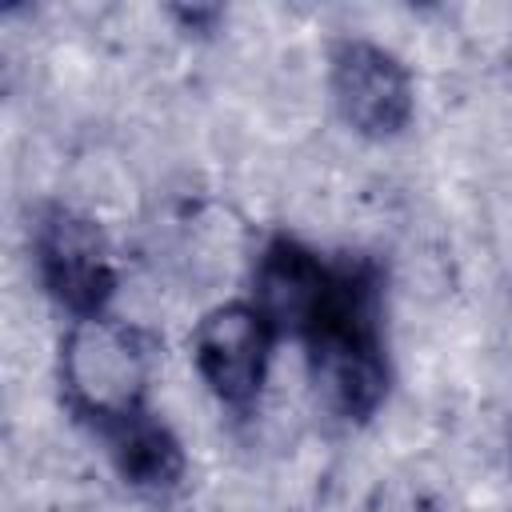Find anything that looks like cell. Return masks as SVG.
<instances>
[{
    "label": "cell",
    "mask_w": 512,
    "mask_h": 512,
    "mask_svg": "<svg viewBox=\"0 0 512 512\" xmlns=\"http://www.w3.org/2000/svg\"><path fill=\"white\" fill-rule=\"evenodd\" d=\"M148 356L128 324L80 316L64 336V388L72 404L96 420L120 424L140 412Z\"/></svg>",
    "instance_id": "6da1fadb"
},
{
    "label": "cell",
    "mask_w": 512,
    "mask_h": 512,
    "mask_svg": "<svg viewBox=\"0 0 512 512\" xmlns=\"http://www.w3.org/2000/svg\"><path fill=\"white\" fill-rule=\"evenodd\" d=\"M332 276L336 272H328L312 252L276 240L256 268V308L272 320V328H292L304 336L332 288Z\"/></svg>",
    "instance_id": "5b68a950"
},
{
    "label": "cell",
    "mask_w": 512,
    "mask_h": 512,
    "mask_svg": "<svg viewBox=\"0 0 512 512\" xmlns=\"http://www.w3.org/2000/svg\"><path fill=\"white\" fill-rule=\"evenodd\" d=\"M36 256L52 296L80 316H96V308L112 288V264H108V244L100 228L76 212L56 208L40 224Z\"/></svg>",
    "instance_id": "277c9868"
},
{
    "label": "cell",
    "mask_w": 512,
    "mask_h": 512,
    "mask_svg": "<svg viewBox=\"0 0 512 512\" xmlns=\"http://www.w3.org/2000/svg\"><path fill=\"white\" fill-rule=\"evenodd\" d=\"M332 92L344 120L364 136H392L412 116L408 72L376 44L352 40L332 60Z\"/></svg>",
    "instance_id": "3957f363"
},
{
    "label": "cell",
    "mask_w": 512,
    "mask_h": 512,
    "mask_svg": "<svg viewBox=\"0 0 512 512\" xmlns=\"http://www.w3.org/2000/svg\"><path fill=\"white\" fill-rule=\"evenodd\" d=\"M272 320L256 304H220L212 308L196 332H192V360L204 384L228 400V404H248L268 368V348H272Z\"/></svg>",
    "instance_id": "7a4b0ae2"
},
{
    "label": "cell",
    "mask_w": 512,
    "mask_h": 512,
    "mask_svg": "<svg viewBox=\"0 0 512 512\" xmlns=\"http://www.w3.org/2000/svg\"><path fill=\"white\" fill-rule=\"evenodd\" d=\"M116 464L136 488H168L184 468L176 440L140 412L116 424Z\"/></svg>",
    "instance_id": "8992f818"
}]
</instances>
